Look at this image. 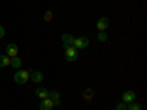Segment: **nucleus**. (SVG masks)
Instances as JSON below:
<instances>
[{"label": "nucleus", "instance_id": "obj_1", "mask_svg": "<svg viewBox=\"0 0 147 110\" xmlns=\"http://www.w3.org/2000/svg\"><path fill=\"white\" fill-rule=\"evenodd\" d=\"M28 79H30V72L28 70H24V69L18 70L15 73V76H13V81L16 84H27Z\"/></svg>", "mask_w": 147, "mask_h": 110}, {"label": "nucleus", "instance_id": "obj_2", "mask_svg": "<svg viewBox=\"0 0 147 110\" xmlns=\"http://www.w3.org/2000/svg\"><path fill=\"white\" fill-rule=\"evenodd\" d=\"M90 44V40L87 38V37H78V38L74 40V44L72 47H75L77 50H84V48H87Z\"/></svg>", "mask_w": 147, "mask_h": 110}, {"label": "nucleus", "instance_id": "obj_3", "mask_svg": "<svg viewBox=\"0 0 147 110\" xmlns=\"http://www.w3.org/2000/svg\"><path fill=\"white\" fill-rule=\"evenodd\" d=\"M78 59V50L75 47H66L65 48V60H68V62H75V60Z\"/></svg>", "mask_w": 147, "mask_h": 110}, {"label": "nucleus", "instance_id": "obj_4", "mask_svg": "<svg viewBox=\"0 0 147 110\" xmlns=\"http://www.w3.org/2000/svg\"><path fill=\"white\" fill-rule=\"evenodd\" d=\"M18 52H19V48L16 44H7L6 46V56H9L10 59L12 57H16L18 56Z\"/></svg>", "mask_w": 147, "mask_h": 110}, {"label": "nucleus", "instance_id": "obj_5", "mask_svg": "<svg viewBox=\"0 0 147 110\" xmlns=\"http://www.w3.org/2000/svg\"><path fill=\"white\" fill-rule=\"evenodd\" d=\"M136 99H137V94L134 91H125L122 94V101L124 103H132V101H136Z\"/></svg>", "mask_w": 147, "mask_h": 110}, {"label": "nucleus", "instance_id": "obj_6", "mask_svg": "<svg viewBox=\"0 0 147 110\" xmlns=\"http://www.w3.org/2000/svg\"><path fill=\"white\" fill-rule=\"evenodd\" d=\"M109 27V19L107 18H99V21L96 22V28L99 30V31H106Z\"/></svg>", "mask_w": 147, "mask_h": 110}, {"label": "nucleus", "instance_id": "obj_7", "mask_svg": "<svg viewBox=\"0 0 147 110\" xmlns=\"http://www.w3.org/2000/svg\"><path fill=\"white\" fill-rule=\"evenodd\" d=\"M74 37L71 35V34H68V32H65V34H62V43H63V47L66 48V47H71L72 44H74Z\"/></svg>", "mask_w": 147, "mask_h": 110}, {"label": "nucleus", "instance_id": "obj_8", "mask_svg": "<svg viewBox=\"0 0 147 110\" xmlns=\"http://www.w3.org/2000/svg\"><path fill=\"white\" fill-rule=\"evenodd\" d=\"M30 79H32V82H35V84H40L44 79V75L40 70H34L32 73H30Z\"/></svg>", "mask_w": 147, "mask_h": 110}, {"label": "nucleus", "instance_id": "obj_9", "mask_svg": "<svg viewBox=\"0 0 147 110\" xmlns=\"http://www.w3.org/2000/svg\"><path fill=\"white\" fill-rule=\"evenodd\" d=\"M53 106H55V103L47 97V99L41 100V103H40V110H52Z\"/></svg>", "mask_w": 147, "mask_h": 110}, {"label": "nucleus", "instance_id": "obj_10", "mask_svg": "<svg viewBox=\"0 0 147 110\" xmlns=\"http://www.w3.org/2000/svg\"><path fill=\"white\" fill-rule=\"evenodd\" d=\"M49 99H50L53 103H55V106H59L60 104V94H59V91H49Z\"/></svg>", "mask_w": 147, "mask_h": 110}, {"label": "nucleus", "instance_id": "obj_11", "mask_svg": "<svg viewBox=\"0 0 147 110\" xmlns=\"http://www.w3.org/2000/svg\"><path fill=\"white\" fill-rule=\"evenodd\" d=\"M35 95L38 97V99L44 100V99H47V97H49V90L44 88V87H38V88L35 90Z\"/></svg>", "mask_w": 147, "mask_h": 110}, {"label": "nucleus", "instance_id": "obj_12", "mask_svg": "<svg viewBox=\"0 0 147 110\" xmlns=\"http://www.w3.org/2000/svg\"><path fill=\"white\" fill-rule=\"evenodd\" d=\"M10 65V57L6 56V54H0V66L2 68H6Z\"/></svg>", "mask_w": 147, "mask_h": 110}, {"label": "nucleus", "instance_id": "obj_13", "mask_svg": "<svg viewBox=\"0 0 147 110\" xmlns=\"http://www.w3.org/2000/svg\"><path fill=\"white\" fill-rule=\"evenodd\" d=\"M127 110H143V107H141V104L132 101V103H128L127 104Z\"/></svg>", "mask_w": 147, "mask_h": 110}, {"label": "nucleus", "instance_id": "obj_14", "mask_svg": "<svg viewBox=\"0 0 147 110\" xmlns=\"http://www.w3.org/2000/svg\"><path fill=\"white\" fill-rule=\"evenodd\" d=\"M21 63H22V62H21V59H19L18 56L10 59V66H12V68H21Z\"/></svg>", "mask_w": 147, "mask_h": 110}, {"label": "nucleus", "instance_id": "obj_15", "mask_svg": "<svg viewBox=\"0 0 147 110\" xmlns=\"http://www.w3.org/2000/svg\"><path fill=\"white\" fill-rule=\"evenodd\" d=\"M97 38H99V41H106V40H107V35L105 34V31H99Z\"/></svg>", "mask_w": 147, "mask_h": 110}, {"label": "nucleus", "instance_id": "obj_16", "mask_svg": "<svg viewBox=\"0 0 147 110\" xmlns=\"http://www.w3.org/2000/svg\"><path fill=\"white\" fill-rule=\"evenodd\" d=\"M115 110H127V103H118Z\"/></svg>", "mask_w": 147, "mask_h": 110}, {"label": "nucleus", "instance_id": "obj_17", "mask_svg": "<svg viewBox=\"0 0 147 110\" xmlns=\"http://www.w3.org/2000/svg\"><path fill=\"white\" fill-rule=\"evenodd\" d=\"M5 32H6V31H5V28H3L2 25H0V38H3V37H5Z\"/></svg>", "mask_w": 147, "mask_h": 110}]
</instances>
